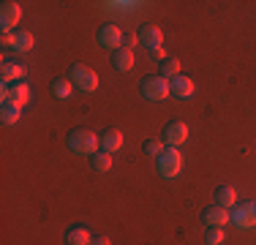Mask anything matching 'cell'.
<instances>
[{"instance_id":"3957f363","label":"cell","mask_w":256,"mask_h":245,"mask_svg":"<svg viewBox=\"0 0 256 245\" xmlns=\"http://www.w3.org/2000/svg\"><path fill=\"white\" fill-rule=\"evenodd\" d=\"M142 93L148 101H164V98L172 96V88H169V79H164L158 74V76H148L142 82Z\"/></svg>"},{"instance_id":"5b68a950","label":"cell","mask_w":256,"mask_h":245,"mask_svg":"<svg viewBox=\"0 0 256 245\" xmlns=\"http://www.w3.org/2000/svg\"><path fill=\"white\" fill-rule=\"evenodd\" d=\"M232 224L237 229H254L256 226V202H242L232 210Z\"/></svg>"},{"instance_id":"484cf974","label":"cell","mask_w":256,"mask_h":245,"mask_svg":"<svg viewBox=\"0 0 256 245\" xmlns=\"http://www.w3.org/2000/svg\"><path fill=\"white\" fill-rule=\"evenodd\" d=\"M136 44H139V33H123V49H131L134 52Z\"/></svg>"},{"instance_id":"cb8c5ba5","label":"cell","mask_w":256,"mask_h":245,"mask_svg":"<svg viewBox=\"0 0 256 245\" xmlns=\"http://www.w3.org/2000/svg\"><path fill=\"white\" fill-rule=\"evenodd\" d=\"M224 240H226L224 229H216V226H212V229H207V237H204V242H207V245H221Z\"/></svg>"},{"instance_id":"d6986e66","label":"cell","mask_w":256,"mask_h":245,"mask_svg":"<svg viewBox=\"0 0 256 245\" xmlns=\"http://www.w3.org/2000/svg\"><path fill=\"white\" fill-rule=\"evenodd\" d=\"M14 49L16 52H30V49H33V33H28V30H16L14 33Z\"/></svg>"},{"instance_id":"d4e9b609","label":"cell","mask_w":256,"mask_h":245,"mask_svg":"<svg viewBox=\"0 0 256 245\" xmlns=\"http://www.w3.org/2000/svg\"><path fill=\"white\" fill-rule=\"evenodd\" d=\"M109 11H120V14H128V11H136L139 3H104Z\"/></svg>"},{"instance_id":"7a4b0ae2","label":"cell","mask_w":256,"mask_h":245,"mask_svg":"<svg viewBox=\"0 0 256 245\" xmlns=\"http://www.w3.org/2000/svg\"><path fill=\"white\" fill-rule=\"evenodd\" d=\"M182 169V156L178 147H166V150L158 156V172H161V177H166V180H172V177H178Z\"/></svg>"},{"instance_id":"8fae6325","label":"cell","mask_w":256,"mask_h":245,"mask_svg":"<svg viewBox=\"0 0 256 245\" xmlns=\"http://www.w3.org/2000/svg\"><path fill=\"white\" fill-rule=\"evenodd\" d=\"M139 44H144L148 49L164 46V33H161V28H153V24L142 28V30H139Z\"/></svg>"},{"instance_id":"9c48e42d","label":"cell","mask_w":256,"mask_h":245,"mask_svg":"<svg viewBox=\"0 0 256 245\" xmlns=\"http://www.w3.org/2000/svg\"><path fill=\"white\" fill-rule=\"evenodd\" d=\"M202 220L207 226H216V229H224V224H232V212L226 210V207H221V204H212V207H207V210L202 212Z\"/></svg>"},{"instance_id":"277c9868","label":"cell","mask_w":256,"mask_h":245,"mask_svg":"<svg viewBox=\"0 0 256 245\" xmlns=\"http://www.w3.org/2000/svg\"><path fill=\"white\" fill-rule=\"evenodd\" d=\"M71 82H74V88H79L82 93H93L96 88H98V76H96V71H90L88 66H74L71 68Z\"/></svg>"},{"instance_id":"603a6c76","label":"cell","mask_w":256,"mask_h":245,"mask_svg":"<svg viewBox=\"0 0 256 245\" xmlns=\"http://www.w3.org/2000/svg\"><path fill=\"white\" fill-rule=\"evenodd\" d=\"M142 150L148 152V156H153V158H158V156H161L164 150H166V144H164V142H158V139H148V142L142 144Z\"/></svg>"},{"instance_id":"52a82bcc","label":"cell","mask_w":256,"mask_h":245,"mask_svg":"<svg viewBox=\"0 0 256 245\" xmlns=\"http://www.w3.org/2000/svg\"><path fill=\"white\" fill-rule=\"evenodd\" d=\"M22 20V8L16 3H3L0 6V28H3V33H14V28L20 24Z\"/></svg>"},{"instance_id":"ba28073f","label":"cell","mask_w":256,"mask_h":245,"mask_svg":"<svg viewBox=\"0 0 256 245\" xmlns=\"http://www.w3.org/2000/svg\"><path fill=\"white\" fill-rule=\"evenodd\" d=\"M186 139H188V126L186 122L174 120V122H169V126L164 128V144L166 147H180Z\"/></svg>"},{"instance_id":"30bf717a","label":"cell","mask_w":256,"mask_h":245,"mask_svg":"<svg viewBox=\"0 0 256 245\" xmlns=\"http://www.w3.org/2000/svg\"><path fill=\"white\" fill-rule=\"evenodd\" d=\"M169 88H172V96L174 98H194V93H196V84H194V79L191 76H174V79H169Z\"/></svg>"},{"instance_id":"4fadbf2b","label":"cell","mask_w":256,"mask_h":245,"mask_svg":"<svg viewBox=\"0 0 256 245\" xmlns=\"http://www.w3.org/2000/svg\"><path fill=\"white\" fill-rule=\"evenodd\" d=\"M28 68L22 63H3V71H0V76H3V84H11V82H22L25 79Z\"/></svg>"},{"instance_id":"83f0119b","label":"cell","mask_w":256,"mask_h":245,"mask_svg":"<svg viewBox=\"0 0 256 245\" xmlns=\"http://www.w3.org/2000/svg\"><path fill=\"white\" fill-rule=\"evenodd\" d=\"M150 54H153V58H161V60H166V49H164V46H158V49H150Z\"/></svg>"},{"instance_id":"e0dca14e","label":"cell","mask_w":256,"mask_h":245,"mask_svg":"<svg viewBox=\"0 0 256 245\" xmlns=\"http://www.w3.org/2000/svg\"><path fill=\"white\" fill-rule=\"evenodd\" d=\"M234 202H237V191L232 186H218L216 188V204H221V207H234Z\"/></svg>"},{"instance_id":"2e32d148","label":"cell","mask_w":256,"mask_h":245,"mask_svg":"<svg viewBox=\"0 0 256 245\" xmlns=\"http://www.w3.org/2000/svg\"><path fill=\"white\" fill-rule=\"evenodd\" d=\"M112 66L118 71H131L134 68V52L131 49H118V52H112Z\"/></svg>"},{"instance_id":"8992f818","label":"cell","mask_w":256,"mask_h":245,"mask_svg":"<svg viewBox=\"0 0 256 245\" xmlns=\"http://www.w3.org/2000/svg\"><path fill=\"white\" fill-rule=\"evenodd\" d=\"M98 44L104 49H112V52L123 49V30H120L118 24H104L98 30Z\"/></svg>"},{"instance_id":"9a60e30c","label":"cell","mask_w":256,"mask_h":245,"mask_svg":"<svg viewBox=\"0 0 256 245\" xmlns=\"http://www.w3.org/2000/svg\"><path fill=\"white\" fill-rule=\"evenodd\" d=\"M52 93H54V98L66 101V98H71V96H74V82H71V79H66V76L52 79Z\"/></svg>"},{"instance_id":"44dd1931","label":"cell","mask_w":256,"mask_h":245,"mask_svg":"<svg viewBox=\"0 0 256 245\" xmlns=\"http://www.w3.org/2000/svg\"><path fill=\"white\" fill-rule=\"evenodd\" d=\"M161 76H164V79H174V76H180V60L174 58V54H172V58H166V60L161 63Z\"/></svg>"},{"instance_id":"5bb4252c","label":"cell","mask_w":256,"mask_h":245,"mask_svg":"<svg viewBox=\"0 0 256 245\" xmlns=\"http://www.w3.org/2000/svg\"><path fill=\"white\" fill-rule=\"evenodd\" d=\"M90 242H93V237L84 226H71L66 232V245H90Z\"/></svg>"},{"instance_id":"7402d4cb","label":"cell","mask_w":256,"mask_h":245,"mask_svg":"<svg viewBox=\"0 0 256 245\" xmlns=\"http://www.w3.org/2000/svg\"><path fill=\"white\" fill-rule=\"evenodd\" d=\"M90 164H93L96 172H109V169H112V156L101 150V152H96V156L90 158Z\"/></svg>"},{"instance_id":"7c38bea8","label":"cell","mask_w":256,"mask_h":245,"mask_svg":"<svg viewBox=\"0 0 256 245\" xmlns=\"http://www.w3.org/2000/svg\"><path fill=\"white\" fill-rule=\"evenodd\" d=\"M120 147H123V134L118 131V128H109V131H104V136H101V150L104 152H118Z\"/></svg>"},{"instance_id":"4316f807","label":"cell","mask_w":256,"mask_h":245,"mask_svg":"<svg viewBox=\"0 0 256 245\" xmlns=\"http://www.w3.org/2000/svg\"><path fill=\"white\" fill-rule=\"evenodd\" d=\"M0 44H3V49H14V33H3Z\"/></svg>"},{"instance_id":"ac0fdd59","label":"cell","mask_w":256,"mask_h":245,"mask_svg":"<svg viewBox=\"0 0 256 245\" xmlns=\"http://www.w3.org/2000/svg\"><path fill=\"white\" fill-rule=\"evenodd\" d=\"M20 118H22V106H20V104L6 101L3 104V112H0V120H3L6 126H14V122H20Z\"/></svg>"},{"instance_id":"6da1fadb","label":"cell","mask_w":256,"mask_h":245,"mask_svg":"<svg viewBox=\"0 0 256 245\" xmlns=\"http://www.w3.org/2000/svg\"><path fill=\"white\" fill-rule=\"evenodd\" d=\"M98 144H101V136L93 134L90 128H74V131L68 134V147H71V152H76V156H90L93 158L96 152H98Z\"/></svg>"},{"instance_id":"ffe728a7","label":"cell","mask_w":256,"mask_h":245,"mask_svg":"<svg viewBox=\"0 0 256 245\" xmlns=\"http://www.w3.org/2000/svg\"><path fill=\"white\" fill-rule=\"evenodd\" d=\"M28 98H30V88H28L25 82L11 84V98H8V101H14V104H20V106H25Z\"/></svg>"},{"instance_id":"f1b7e54d","label":"cell","mask_w":256,"mask_h":245,"mask_svg":"<svg viewBox=\"0 0 256 245\" xmlns=\"http://www.w3.org/2000/svg\"><path fill=\"white\" fill-rule=\"evenodd\" d=\"M90 245H112V242H109V237H96Z\"/></svg>"}]
</instances>
